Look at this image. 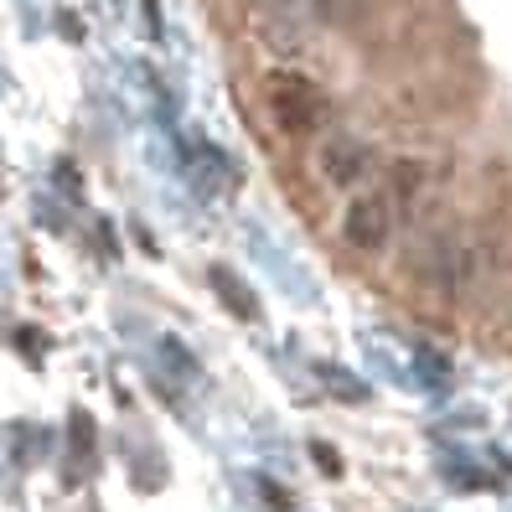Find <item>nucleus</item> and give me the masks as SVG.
Listing matches in <instances>:
<instances>
[{"mask_svg": "<svg viewBox=\"0 0 512 512\" xmlns=\"http://www.w3.org/2000/svg\"><path fill=\"white\" fill-rule=\"evenodd\" d=\"M264 104H269V119L295 140H311L331 125V99L311 73H295V68L269 73L264 78Z\"/></svg>", "mask_w": 512, "mask_h": 512, "instance_id": "obj_1", "label": "nucleus"}, {"mask_svg": "<svg viewBox=\"0 0 512 512\" xmlns=\"http://www.w3.org/2000/svg\"><path fill=\"white\" fill-rule=\"evenodd\" d=\"M394 223H399V207L388 202V192H363L352 197V207L342 213V244L357 249V254H378L388 238H394Z\"/></svg>", "mask_w": 512, "mask_h": 512, "instance_id": "obj_2", "label": "nucleus"}, {"mask_svg": "<svg viewBox=\"0 0 512 512\" xmlns=\"http://www.w3.org/2000/svg\"><path fill=\"white\" fill-rule=\"evenodd\" d=\"M368 171H373V150L363 140L337 135V140L321 145V176H326L331 187H357Z\"/></svg>", "mask_w": 512, "mask_h": 512, "instance_id": "obj_4", "label": "nucleus"}, {"mask_svg": "<svg viewBox=\"0 0 512 512\" xmlns=\"http://www.w3.org/2000/svg\"><path fill=\"white\" fill-rule=\"evenodd\" d=\"M419 187H425V166H419V161H394V166H388V182H383V192H388V202H394L399 213H404V207L419 197Z\"/></svg>", "mask_w": 512, "mask_h": 512, "instance_id": "obj_5", "label": "nucleus"}, {"mask_svg": "<svg viewBox=\"0 0 512 512\" xmlns=\"http://www.w3.org/2000/svg\"><path fill=\"white\" fill-rule=\"evenodd\" d=\"M414 275H419V285H430L435 295H456L476 275V249L461 244V238H435V244L419 249Z\"/></svg>", "mask_w": 512, "mask_h": 512, "instance_id": "obj_3", "label": "nucleus"}]
</instances>
